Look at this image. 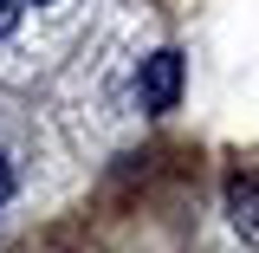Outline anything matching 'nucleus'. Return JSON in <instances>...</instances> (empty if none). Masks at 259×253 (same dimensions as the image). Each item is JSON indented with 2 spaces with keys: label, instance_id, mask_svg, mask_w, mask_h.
I'll return each instance as SVG.
<instances>
[{
  "label": "nucleus",
  "instance_id": "1",
  "mask_svg": "<svg viewBox=\"0 0 259 253\" xmlns=\"http://www.w3.org/2000/svg\"><path fill=\"white\" fill-rule=\"evenodd\" d=\"M136 91H143V111H175L182 104V52H156V59H143V78H136Z\"/></svg>",
  "mask_w": 259,
  "mask_h": 253
},
{
  "label": "nucleus",
  "instance_id": "2",
  "mask_svg": "<svg viewBox=\"0 0 259 253\" xmlns=\"http://www.w3.org/2000/svg\"><path fill=\"white\" fill-rule=\"evenodd\" d=\"M227 214H233L240 234H259V175H246V182L227 189Z\"/></svg>",
  "mask_w": 259,
  "mask_h": 253
},
{
  "label": "nucleus",
  "instance_id": "3",
  "mask_svg": "<svg viewBox=\"0 0 259 253\" xmlns=\"http://www.w3.org/2000/svg\"><path fill=\"white\" fill-rule=\"evenodd\" d=\"M20 7H26V0H0V39L20 26Z\"/></svg>",
  "mask_w": 259,
  "mask_h": 253
},
{
  "label": "nucleus",
  "instance_id": "4",
  "mask_svg": "<svg viewBox=\"0 0 259 253\" xmlns=\"http://www.w3.org/2000/svg\"><path fill=\"white\" fill-rule=\"evenodd\" d=\"M13 201V162H7V150H0V208Z\"/></svg>",
  "mask_w": 259,
  "mask_h": 253
}]
</instances>
